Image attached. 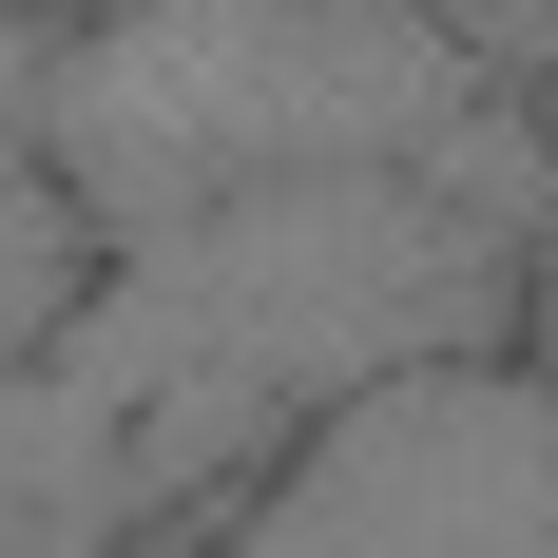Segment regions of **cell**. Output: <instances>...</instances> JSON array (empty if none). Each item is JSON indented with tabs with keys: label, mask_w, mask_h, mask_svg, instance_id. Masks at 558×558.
Returning a JSON list of instances; mask_svg holds the SVG:
<instances>
[{
	"label": "cell",
	"mask_w": 558,
	"mask_h": 558,
	"mask_svg": "<svg viewBox=\"0 0 558 558\" xmlns=\"http://www.w3.org/2000/svg\"><path fill=\"white\" fill-rule=\"evenodd\" d=\"M193 558H558V386L520 347H404L308 404Z\"/></svg>",
	"instance_id": "1"
},
{
	"label": "cell",
	"mask_w": 558,
	"mask_h": 558,
	"mask_svg": "<svg viewBox=\"0 0 558 558\" xmlns=\"http://www.w3.org/2000/svg\"><path fill=\"white\" fill-rule=\"evenodd\" d=\"M520 366H539V386H558V213L520 231Z\"/></svg>",
	"instance_id": "2"
}]
</instances>
